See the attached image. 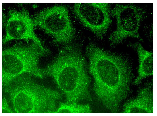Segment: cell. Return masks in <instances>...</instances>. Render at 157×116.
Segmentation results:
<instances>
[{
	"label": "cell",
	"mask_w": 157,
	"mask_h": 116,
	"mask_svg": "<svg viewBox=\"0 0 157 116\" xmlns=\"http://www.w3.org/2000/svg\"><path fill=\"white\" fill-rule=\"evenodd\" d=\"M74 12L79 20L98 37L106 33L112 20L108 3H76Z\"/></svg>",
	"instance_id": "obj_7"
},
{
	"label": "cell",
	"mask_w": 157,
	"mask_h": 116,
	"mask_svg": "<svg viewBox=\"0 0 157 116\" xmlns=\"http://www.w3.org/2000/svg\"><path fill=\"white\" fill-rule=\"evenodd\" d=\"M86 54L94 93L107 109L112 113L118 112L130 91L132 74L129 64L122 56L93 44L87 46Z\"/></svg>",
	"instance_id": "obj_1"
},
{
	"label": "cell",
	"mask_w": 157,
	"mask_h": 116,
	"mask_svg": "<svg viewBox=\"0 0 157 116\" xmlns=\"http://www.w3.org/2000/svg\"><path fill=\"white\" fill-rule=\"evenodd\" d=\"M33 20L35 25L52 36L58 43L68 44L74 38L75 31L65 6H56L44 9L37 14Z\"/></svg>",
	"instance_id": "obj_5"
},
{
	"label": "cell",
	"mask_w": 157,
	"mask_h": 116,
	"mask_svg": "<svg viewBox=\"0 0 157 116\" xmlns=\"http://www.w3.org/2000/svg\"><path fill=\"white\" fill-rule=\"evenodd\" d=\"M49 52L33 42L29 45L16 44L3 50L2 55V84L6 85L26 73L42 77L38 62L41 56Z\"/></svg>",
	"instance_id": "obj_4"
},
{
	"label": "cell",
	"mask_w": 157,
	"mask_h": 116,
	"mask_svg": "<svg viewBox=\"0 0 157 116\" xmlns=\"http://www.w3.org/2000/svg\"><path fill=\"white\" fill-rule=\"evenodd\" d=\"M139 57L138 75L134 84H139L144 78L153 74V54L143 47L140 44L135 45Z\"/></svg>",
	"instance_id": "obj_10"
},
{
	"label": "cell",
	"mask_w": 157,
	"mask_h": 116,
	"mask_svg": "<svg viewBox=\"0 0 157 116\" xmlns=\"http://www.w3.org/2000/svg\"><path fill=\"white\" fill-rule=\"evenodd\" d=\"M7 85L12 91V101L17 113H55L57 101L62 95L45 88L29 78H18Z\"/></svg>",
	"instance_id": "obj_3"
},
{
	"label": "cell",
	"mask_w": 157,
	"mask_h": 116,
	"mask_svg": "<svg viewBox=\"0 0 157 116\" xmlns=\"http://www.w3.org/2000/svg\"><path fill=\"white\" fill-rule=\"evenodd\" d=\"M8 16L5 36L2 40L3 43L12 40H30L42 49L46 50L34 32L35 25L27 10H11Z\"/></svg>",
	"instance_id": "obj_8"
},
{
	"label": "cell",
	"mask_w": 157,
	"mask_h": 116,
	"mask_svg": "<svg viewBox=\"0 0 157 116\" xmlns=\"http://www.w3.org/2000/svg\"><path fill=\"white\" fill-rule=\"evenodd\" d=\"M144 13L142 8L132 4H116L111 11L117 22V28L110 37L112 43L118 44L128 37L140 38L138 30Z\"/></svg>",
	"instance_id": "obj_6"
},
{
	"label": "cell",
	"mask_w": 157,
	"mask_h": 116,
	"mask_svg": "<svg viewBox=\"0 0 157 116\" xmlns=\"http://www.w3.org/2000/svg\"><path fill=\"white\" fill-rule=\"evenodd\" d=\"M92 112L89 104H81L78 103H60L55 113H85Z\"/></svg>",
	"instance_id": "obj_11"
},
{
	"label": "cell",
	"mask_w": 157,
	"mask_h": 116,
	"mask_svg": "<svg viewBox=\"0 0 157 116\" xmlns=\"http://www.w3.org/2000/svg\"><path fill=\"white\" fill-rule=\"evenodd\" d=\"M65 95L66 102L91 101V82L86 60L78 46L71 45L62 50L46 70Z\"/></svg>",
	"instance_id": "obj_2"
},
{
	"label": "cell",
	"mask_w": 157,
	"mask_h": 116,
	"mask_svg": "<svg viewBox=\"0 0 157 116\" xmlns=\"http://www.w3.org/2000/svg\"><path fill=\"white\" fill-rule=\"evenodd\" d=\"M123 113H153V92L149 87L141 89L137 97L123 105Z\"/></svg>",
	"instance_id": "obj_9"
}]
</instances>
